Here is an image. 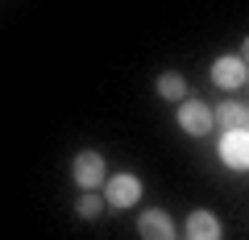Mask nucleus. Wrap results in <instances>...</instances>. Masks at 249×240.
Masks as SVG:
<instances>
[{
    "label": "nucleus",
    "instance_id": "nucleus-1",
    "mask_svg": "<svg viewBox=\"0 0 249 240\" xmlns=\"http://www.w3.org/2000/svg\"><path fill=\"white\" fill-rule=\"evenodd\" d=\"M212 83L224 91H241L249 83V66H245V54H224L212 63Z\"/></svg>",
    "mask_w": 249,
    "mask_h": 240
},
{
    "label": "nucleus",
    "instance_id": "nucleus-2",
    "mask_svg": "<svg viewBox=\"0 0 249 240\" xmlns=\"http://www.w3.org/2000/svg\"><path fill=\"white\" fill-rule=\"evenodd\" d=\"M71 178H75V187H83V191L104 187V178H108L104 158H100V153H91V149L75 153V161H71Z\"/></svg>",
    "mask_w": 249,
    "mask_h": 240
},
{
    "label": "nucleus",
    "instance_id": "nucleus-3",
    "mask_svg": "<svg viewBox=\"0 0 249 240\" xmlns=\"http://www.w3.org/2000/svg\"><path fill=\"white\" fill-rule=\"evenodd\" d=\"M178 128L191 137H204L208 128H212V108L204 104V99H183L178 104Z\"/></svg>",
    "mask_w": 249,
    "mask_h": 240
},
{
    "label": "nucleus",
    "instance_id": "nucleus-4",
    "mask_svg": "<svg viewBox=\"0 0 249 240\" xmlns=\"http://www.w3.org/2000/svg\"><path fill=\"white\" fill-rule=\"evenodd\" d=\"M104 199L112 207H133L142 199V182L133 174H112V178H104Z\"/></svg>",
    "mask_w": 249,
    "mask_h": 240
},
{
    "label": "nucleus",
    "instance_id": "nucleus-5",
    "mask_svg": "<svg viewBox=\"0 0 249 240\" xmlns=\"http://www.w3.org/2000/svg\"><path fill=\"white\" fill-rule=\"evenodd\" d=\"M220 158H224V166H232V170L249 166V137H245V128H232V133L220 137Z\"/></svg>",
    "mask_w": 249,
    "mask_h": 240
},
{
    "label": "nucleus",
    "instance_id": "nucleus-6",
    "mask_svg": "<svg viewBox=\"0 0 249 240\" xmlns=\"http://www.w3.org/2000/svg\"><path fill=\"white\" fill-rule=\"evenodd\" d=\"M137 228H142V240H175V220L166 211H158V207L145 211Z\"/></svg>",
    "mask_w": 249,
    "mask_h": 240
},
{
    "label": "nucleus",
    "instance_id": "nucleus-7",
    "mask_svg": "<svg viewBox=\"0 0 249 240\" xmlns=\"http://www.w3.org/2000/svg\"><path fill=\"white\" fill-rule=\"evenodd\" d=\"M220 220L212 211H191L187 215V240H220Z\"/></svg>",
    "mask_w": 249,
    "mask_h": 240
},
{
    "label": "nucleus",
    "instance_id": "nucleus-8",
    "mask_svg": "<svg viewBox=\"0 0 249 240\" xmlns=\"http://www.w3.org/2000/svg\"><path fill=\"white\" fill-rule=\"evenodd\" d=\"M245 120H249V112H245V104H237V99H224L220 108H212V125H220L224 133L245 128Z\"/></svg>",
    "mask_w": 249,
    "mask_h": 240
},
{
    "label": "nucleus",
    "instance_id": "nucleus-9",
    "mask_svg": "<svg viewBox=\"0 0 249 240\" xmlns=\"http://www.w3.org/2000/svg\"><path fill=\"white\" fill-rule=\"evenodd\" d=\"M158 96H162V99H178V104H183V99H187V79H183L178 71L158 75Z\"/></svg>",
    "mask_w": 249,
    "mask_h": 240
},
{
    "label": "nucleus",
    "instance_id": "nucleus-10",
    "mask_svg": "<svg viewBox=\"0 0 249 240\" xmlns=\"http://www.w3.org/2000/svg\"><path fill=\"white\" fill-rule=\"evenodd\" d=\"M100 211H104V199H100L96 191H83V199H79V215H83V220H96Z\"/></svg>",
    "mask_w": 249,
    "mask_h": 240
}]
</instances>
